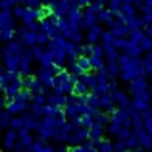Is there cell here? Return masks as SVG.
<instances>
[{"label":"cell","mask_w":152,"mask_h":152,"mask_svg":"<svg viewBox=\"0 0 152 152\" xmlns=\"http://www.w3.org/2000/svg\"><path fill=\"white\" fill-rule=\"evenodd\" d=\"M120 64V76H121V81L124 82H132L135 81L137 78H140V76H143V64L140 61H138L137 58L134 56H129V54H124V56L120 58L118 61Z\"/></svg>","instance_id":"1"},{"label":"cell","mask_w":152,"mask_h":152,"mask_svg":"<svg viewBox=\"0 0 152 152\" xmlns=\"http://www.w3.org/2000/svg\"><path fill=\"white\" fill-rule=\"evenodd\" d=\"M67 121H59L56 118H51V116H44L40 118V123H39V127L36 130L37 134V138L44 141H50V140H54V137L58 135L59 129L64 126Z\"/></svg>","instance_id":"2"},{"label":"cell","mask_w":152,"mask_h":152,"mask_svg":"<svg viewBox=\"0 0 152 152\" xmlns=\"http://www.w3.org/2000/svg\"><path fill=\"white\" fill-rule=\"evenodd\" d=\"M76 78L68 73L65 68H62V70L56 75V78H54V82H53V92H56L59 95H64V96H72L75 95V86H76Z\"/></svg>","instance_id":"3"},{"label":"cell","mask_w":152,"mask_h":152,"mask_svg":"<svg viewBox=\"0 0 152 152\" xmlns=\"http://www.w3.org/2000/svg\"><path fill=\"white\" fill-rule=\"evenodd\" d=\"M31 101H33V95L28 90H22L16 98H12V99L5 102V109L8 110L12 116L14 115H22V113L30 110Z\"/></svg>","instance_id":"4"},{"label":"cell","mask_w":152,"mask_h":152,"mask_svg":"<svg viewBox=\"0 0 152 152\" xmlns=\"http://www.w3.org/2000/svg\"><path fill=\"white\" fill-rule=\"evenodd\" d=\"M88 141H90V130H88V127H84L81 123L73 124V130L68 135L67 146L73 149V148L82 146V144H86Z\"/></svg>","instance_id":"5"},{"label":"cell","mask_w":152,"mask_h":152,"mask_svg":"<svg viewBox=\"0 0 152 152\" xmlns=\"http://www.w3.org/2000/svg\"><path fill=\"white\" fill-rule=\"evenodd\" d=\"M62 70V68L56 67V65H51V67H39V70L34 73L36 75V78L40 81V84H42L45 88H53V82H54V78H56V75Z\"/></svg>","instance_id":"6"},{"label":"cell","mask_w":152,"mask_h":152,"mask_svg":"<svg viewBox=\"0 0 152 152\" xmlns=\"http://www.w3.org/2000/svg\"><path fill=\"white\" fill-rule=\"evenodd\" d=\"M2 90H3V96H5V102L10 101L12 98H16L22 90H25V79L20 75H16L5 87H2Z\"/></svg>","instance_id":"7"},{"label":"cell","mask_w":152,"mask_h":152,"mask_svg":"<svg viewBox=\"0 0 152 152\" xmlns=\"http://www.w3.org/2000/svg\"><path fill=\"white\" fill-rule=\"evenodd\" d=\"M25 79V90H28L33 96H37V95H47L48 93V88H45L40 81L36 78V75H31V76H26Z\"/></svg>","instance_id":"8"},{"label":"cell","mask_w":152,"mask_h":152,"mask_svg":"<svg viewBox=\"0 0 152 152\" xmlns=\"http://www.w3.org/2000/svg\"><path fill=\"white\" fill-rule=\"evenodd\" d=\"M112 95H113L115 104H116V110H118V109H121V110H130V107H132V99H130V96H129L127 92L118 88V90H115Z\"/></svg>","instance_id":"9"},{"label":"cell","mask_w":152,"mask_h":152,"mask_svg":"<svg viewBox=\"0 0 152 152\" xmlns=\"http://www.w3.org/2000/svg\"><path fill=\"white\" fill-rule=\"evenodd\" d=\"M47 104L50 106V107L64 110V109H65V106L68 104V96L59 95V93H56V92L47 93Z\"/></svg>","instance_id":"10"},{"label":"cell","mask_w":152,"mask_h":152,"mask_svg":"<svg viewBox=\"0 0 152 152\" xmlns=\"http://www.w3.org/2000/svg\"><path fill=\"white\" fill-rule=\"evenodd\" d=\"M34 138L31 135V132H25V130H22V132H19V141L16 144V149L17 152H25V151H28L33 144H34Z\"/></svg>","instance_id":"11"},{"label":"cell","mask_w":152,"mask_h":152,"mask_svg":"<svg viewBox=\"0 0 152 152\" xmlns=\"http://www.w3.org/2000/svg\"><path fill=\"white\" fill-rule=\"evenodd\" d=\"M17 141H19V132H17V130L6 129V130H5V138H3L5 152H12V151H14Z\"/></svg>","instance_id":"12"},{"label":"cell","mask_w":152,"mask_h":152,"mask_svg":"<svg viewBox=\"0 0 152 152\" xmlns=\"http://www.w3.org/2000/svg\"><path fill=\"white\" fill-rule=\"evenodd\" d=\"M99 22V14H96V12L92 10V6L88 5L87 8L84 10V17H82V26L87 30L93 28V26H96Z\"/></svg>","instance_id":"13"},{"label":"cell","mask_w":152,"mask_h":152,"mask_svg":"<svg viewBox=\"0 0 152 152\" xmlns=\"http://www.w3.org/2000/svg\"><path fill=\"white\" fill-rule=\"evenodd\" d=\"M20 67V56L3 53V70H8L11 73H19Z\"/></svg>","instance_id":"14"},{"label":"cell","mask_w":152,"mask_h":152,"mask_svg":"<svg viewBox=\"0 0 152 152\" xmlns=\"http://www.w3.org/2000/svg\"><path fill=\"white\" fill-rule=\"evenodd\" d=\"M102 34H104V31H102V28L99 25L93 26V28L87 30V34H86V42L88 45H98L99 39H102Z\"/></svg>","instance_id":"15"},{"label":"cell","mask_w":152,"mask_h":152,"mask_svg":"<svg viewBox=\"0 0 152 152\" xmlns=\"http://www.w3.org/2000/svg\"><path fill=\"white\" fill-rule=\"evenodd\" d=\"M137 135H138V146H140V149H152V135L148 134L146 130H144L143 127L140 130H135Z\"/></svg>","instance_id":"16"},{"label":"cell","mask_w":152,"mask_h":152,"mask_svg":"<svg viewBox=\"0 0 152 152\" xmlns=\"http://www.w3.org/2000/svg\"><path fill=\"white\" fill-rule=\"evenodd\" d=\"M14 19L16 17L12 14V11H2V16H0V30H5V28L14 30V25H16Z\"/></svg>","instance_id":"17"},{"label":"cell","mask_w":152,"mask_h":152,"mask_svg":"<svg viewBox=\"0 0 152 152\" xmlns=\"http://www.w3.org/2000/svg\"><path fill=\"white\" fill-rule=\"evenodd\" d=\"M129 88H130V93H132V96H134V95H138L141 92H146L148 90V82L143 76H140V78H137L135 81L130 82Z\"/></svg>","instance_id":"18"},{"label":"cell","mask_w":152,"mask_h":152,"mask_svg":"<svg viewBox=\"0 0 152 152\" xmlns=\"http://www.w3.org/2000/svg\"><path fill=\"white\" fill-rule=\"evenodd\" d=\"M88 59H90L92 72H101V70H104V68H106L107 61H106L104 56H95V54H92Z\"/></svg>","instance_id":"19"},{"label":"cell","mask_w":152,"mask_h":152,"mask_svg":"<svg viewBox=\"0 0 152 152\" xmlns=\"http://www.w3.org/2000/svg\"><path fill=\"white\" fill-rule=\"evenodd\" d=\"M65 70L70 73L73 78H76L78 79L79 76H82L84 75V72H82V68L78 65V62L76 61H72V59H68V62H67V65H65Z\"/></svg>","instance_id":"20"},{"label":"cell","mask_w":152,"mask_h":152,"mask_svg":"<svg viewBox=\"0 0 152 152\" xmlns=\"http://www.w3.org/2000/svg\"><path fill=\"white\" fill-rule=\"evenodd\" d=\"M36 22H39L37 20V14H36V10H30L28 8V11H26V14L23 16V19H22V23L25 25V26H30L31 25H34Z\"/></svg>","instance_id":"21"},{"label":"cell","mask_w":152,"mask_h":152,"mask_svg":"<svg viewBox=\"0 0 152 152\" xmlns=\"http://www.w3.org/2000/svg\"><path fill=\"white\" fill-rule=\"evenodd\" d=\"M95 148L98 149V152H115V143L104 138V140H101Z\"/></svg>","instance_id":"22"},{"label":"cell","mask_w":152,"mask_h":152,"mask_svg":"<svg viewBox=\"0 0 152 152\" xmlns=\"http://www.w3.org/2000/svg\"><path fill=\"white\" fill-rule=\"evenodd\" d=\"M8 129L17 130V132H22V130H23V116L22 115H14L11 118V123H10V127Z\"/></svg>","instance_id":"23"},{"label":"cell","mask_w":152,"mask_h":152,"mask_svg":"<svg viewBox=\"0 0 152 152\" xmlns=\"http://www.w3.org/2000/svg\"><path fill=\"white\" fill-rule=\"evenodd\" d=\"M113 16H115V14H113L110 10H104V11H101V14H99V22H101V23H106V25H109L110 28H112V25H113V22H115Z\"/></svg>","instance_id":"24"},{"label":"cell","mask_w":152,"mask_h":152,"mask_svg":"<svg viewBox=\"0 0 152 152\" xmlns=\"http://www.w3.org/2000/svg\"><path fill=\"white\" fill-rule=\"evenodd\" d=\"M76 62H78V65L82 68V72L87 73V72H92V65H90V59H88L87 56H81L76 59Z\"/></svg>","instance_id":"25"},{"label":"cell","mask_w":152,"mask_h":152,"mask_svg":"<svg viewBox=\"0 0 152 152\" xmlns=\"http://www.w3.org/2000/svg\"><path fill=\"white\" fill-rule=\"evenodd\" d=\"M26 11H28V6H26V5H16L14 6V10H12V14H14V17L16 19H20V20H22L23 19V16L26 14Z\"/></svg>","instance_id":"26"},{"label":"cell","mask_w":152,"mask_h":152,"mask_svg":"<svg viewBox=\"0 0 152 152\" xmlns=\"http://www.w3.org/2000/svg\"><path fill=\"white\" fill-rule=\"evenodd\" d=\"M45 48L44 47H40V45H36V47H33L31 48V54H33V59L36 61V62H39L40 59H42V56L45 54Z\"/></svg>","instance_id":"27"},{"label":"cell","mask_w":152,"mask_h":152,"mask_svg":"<svg viewBox=\"0 0 152 152\" xmlns=\"http://www.w3.org/2000/svg\"><path fill=\"white\" fill-rule=\"evenodd\" d=\"M11 118H12V115L3 107V112H2V118H0V124H2V127L6 130L10 127V123H11Z\"/></svg>","instance_id":"28"},{"label":"cell","mask_w":152,"mask_h":152,"mask_svg":"<svg viewBox=\"0 0 152 152\" xmlns=\"http://www.w3.org/2000/svg\"><path fill=\"white\" fill-rule=\"evenodd\" d=\"M72 152H98V149H96L93 144L88 141L86 144H82V146H78V148H73Z\"/></svg>","instance_id":"29"},{"label":"cell","mask_w":152,"mask_h":152,"mask_svg":"<svg viewBox=\"0 0 152 152\" xmlns=\"http://www.w3.org/2000/svg\"><path fill=\"white\" fill-rule=\"evenodd\" d=\"M25 5L28 6L30 10H39V8H42V6H44L42 0H28Z\"/></svg>","instance_id":"30"},{"label":"cell","mask_w":152,"mask_h":152,"mask_svg":"<svg viewBox=\"0 0 152 152\" xmlns=\"http://www.w3.org/2000/svg\"><path fill=\"white\" fill-rule=\"evenodd\" d=\"M40 152H56V146H54V144H48V143H47Z\"/></svg>","instance_id":"31"},{"label":"cell","mask_w":152,"mask_h":152,"mask_svg":"<svg viewBox=\"0 0 152 152\" xmlns=\"http://www.w3.org/2000/svg\"><path fill=\"white\" fill-rule=\"evenodd\" d=\"M76 3H78L81 8H82V6H86V8H87V6L90 5V3H88V0H76Z\"/></svg>","instance_id":"32"},{"label":"cell","mask_w":152,"mask_h":152,"mask_svg":"<svg viewBox=\"0 0 152 152\" xmlns=\"http://www.w3.org/2000/svg\"><path fill=\"white\" fill-rule=\"evenodd\" d=\"M26 2H28V0H17V3H20V5H25Z\"/></svg>","instance_id":"33"},{"label":"cell","mask_w":152,"mask_h":152,"mask_svg":"<svg viewBox=\"0 0 152 152\" xmlns=\"http://www.w3.org/2000/svg\"><path fill=\"white\" fill-rule=\"evenodd\" d=\"M127 152H129V151H127Z\"/></svg>","instance_id":"34"}]
</instances>
